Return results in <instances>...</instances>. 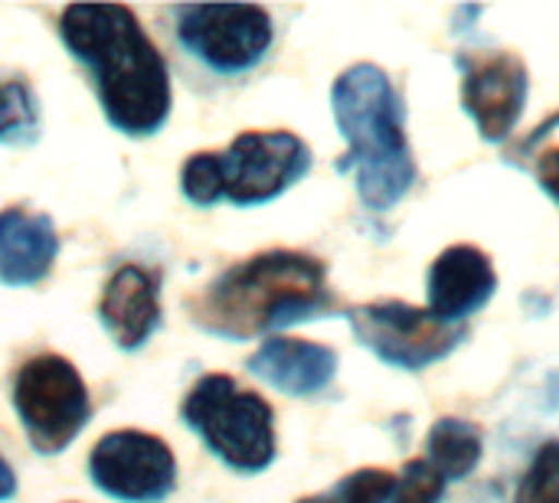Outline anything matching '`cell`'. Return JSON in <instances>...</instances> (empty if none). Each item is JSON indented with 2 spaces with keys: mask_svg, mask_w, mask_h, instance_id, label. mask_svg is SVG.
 Masks as SVG:
<instances>
[{
  "mask_svg": "<svg viewBox=\"0 0 559 503\" xmlns=\"http://www.w3.org/2000/svg\"><path fill=\"white\" fill-rule=\"evenodd\" d=\"M88 475L102 494L128 503H160L177 488L174 452L160 439L131 429L108 432L95 442Z\"/></svg>",
  "mask_w": 559,
  "mask_h": 503,
  "instance_id": "9c48e42d",
  "label": "cell"
},
{
  "mask_svg": "<svg viewBox=\"0 0 559 503\" xmlns=\"http://www.w3.org/2000/svg\"><path fill=\"white\" fill-rule=\"evenodd\" d=\"M462 69V101L478 124V134L491 144L504 141L527 105L531 75L518 52L485 49L459 56Z\"/></svg>",
  "mask_w": 559,
  "mask_h": 503,
  "instance_id": "30bf717a",
  "label": "cell"
},
{
  "mask_svg": "<svg viewBox=\"0 0 559 503\" xmlns=\"http://www.w3.org/2000/svg\"><path fill=\"white\" fill-rule=\"evenodd\" d=\"M331 108L347 141V154L337 160V170L354 173L360 203L370 213H390L416 183L400 92L380 65L357 62L337 75Z\"/></svg>",
  "mask_w": 559,
  "mask_h": 503,
  "instance_id": "3957f363",
  "label": "cell"
},
{
  "mask_svg": "<svg viewBox=\"0 0 559 503\" xmlns=\"http://www.w3.org/2000/svg\"><path fill=\"white\" fill-rule=\"evenodd\" d=\"M39 128L33 88L20 79L0 82V141H26Z\"/></svg>",
  "mask_w": 559,
  "mask_h": 503,
  "instance_id": "2e32d148",
  "label": "cell"
},
{
  "mask_svg": "<svg viewBox=\"0 0 559 503\" xmlns=\"http://www.w3.org/2000/svg\"><path fill=\"white\" fill-rule=\"evenodd\" d=\"M16 494V475L13 468L0 458V501H10Z\"/></svg>",
  "mask_w": 559,
  "mask_h": 503,
  "instance_id": "44dd1931",
  "label": "cell"
},
{
  "mask_svg": "<svg viewBox=\"0 0 559 503\" xmlns=\"http://www.w3.org/2000/svg\"><path fill=\"white\" fill-rule=\"evenodd\" d=\"M426 452H429L426 462L445 481H462L478 468V462L485 455V435L475 422L439 419L426 435Z\"/></svg>",
  "mask_w": 559,
  "mask_h": 503,
  "instance_id": "9a60e30c",
  "label": "cell"
},
{
  "mask_svg": "<svg viewBox=\"0 0 559 503\" xmlns=\"http://www.w3.org/2000/svg\"><path fill=\"white\" fill-rule=\"evenodd\" d=\"M426 291H429L426 311L445 324H459V321L472 318L475 311H481L495 298L498 275H495L491 259L481 249L449 245L429 265Z\"/></svg>",
  "mask_w": 559,
  "mask_h": 503,
  "instance_id": "8fae6325",
  "label": "cell"
},
{
  "mask_svg": "<svg viewBox=\"0 0 559 503\" xmlns=\"http://www.w3.org/2000/svg\"><path fill=\"white\" fill-rule=\"evenodd\" d=\"M249 373L285 396H318L334 383L337 354L298 337H269L249 357Z\"/></svg>",
  "mask_w": 559,
  "mask_h": 503,
  "instance_id": "4fadbf2b",
  "label": "cell"
},
{
  "mask_svg": "<svg viewBox=\"0 0 559 503\" xmlns=\"http://www.w3.org/2000/svg\"><path fill=\"white\" fill-rule=\"evenodd\" d=\"M13 406L39 455L66 452L92 416L79 370L56 354L33 357L16 370Z\"/></svg>",
  "mask_w": 559,
  "mask_h": 503,
  "instance_id": "8992f818",
  "label": "cell"
},
{
  "mask_svg": "<svg viewBox=\"0 0 559 503\" xmlns=\"http://www.w3.org/2000/svg\"><path fill=\"white\" fill-rule=\"evenodd\" d=\"M537 180H540V187L554 196L559 203V147H550V151H544L540 154V160H537Z\"/></svg>",
  "mask_w": 559,
  "mask_h": 503,
  "instance_id": "ffe728a7",
  "label": "cell"
},
{
  "mask_svg": "<svg viewBox=\"0 0 559 503\" xmlns=\"http://www.w3.org/2000/svg\"><path fill=\"white\" fill-rule=\"evenodd\" d=\"M357 340L396 370H426L445 360L462 340L459 324H445L403 301H373L347 311Z\"/></svg>",
  "mask_w": 559,
  "mask_h": 503,
  "instance_id": "ba28073f",
  "label": "cell"
},
{
  "mask_svg": "<svg viewBox=\"0 0 559 503\" xmlns=\"http://www.w3.org/2000/svg\"><path fill=\"white\" fill-rule=\"evenodd\" d=\"M298 503H341L334 494H324V498H305V501H298Z\"/></svg>",
  "mask_w": 559,
  "mask_h": 503,
  "instance_id": "7402d4cb",
  "label": "cell"
},
{
  "mask_svg": "<svg viewBox=\"0 0 559 503\" xmlns=\"http://www.w3.org/2000/svg\"><path fill=\"white\" fill-rule=\"evenodd\" d=\"M328 311H334V295L324 262L288 249L226 268L190 301L197 327L226 340H252Z\"/></svg>",
  "mask_w": 559,
  "mask_h": 503,
  "instance_id": "7a4b0ae2",
  "label": "cell"
},
{
  "mask_svg": "<svg viewBox=\"0 0 559 503\" xmlns=\"http://www.w3.org/2000/svg\"><path fill=\"white\" fill-rule=\"evenodd\" d=\"M183 422L239 475H259L275 462V412L233 376H203L183 399Z\"/></svg>",
  "mask_w": 559,
  "mask_h": 503,
  "instance_id": "5b68a950",
  "label": "cell"
},
{
  "mask_svg": "<svg viewBox=\"0 0 559 503\" xmlns=\"http://www.w3.org/2000/svg\"><path fill=\"white\" fill-rule=\"evenodd\" d=\"M393 491H396V475L383 468H364L347 475L334 488V498L341 503H390Z\"/></svg>",
  "mask_w": 559,
  "mask_h": 503,
  "instance_id": "d6986e66",
  "label": "cell"
},
{
  "mask_svg": "<svg viewBox=\"0 0 559 503\" xmlns=\"http://www.w3.org/2000/svg\"><path fill=\"white\" fill-rule=\"evenodd\" d=\"M311 170L308 144L292 131H246L223 154L200 151L180 170V190L193 206H259L282 196Z\"/></svg>",
  "mask_w": 559,
  "mask_h": 503,
  "instance_id": "277c9868",
  "label": "cell"
},
{
  "mask_svg": "<svg viewBox=\"0 0 559 503\" xmlns=\"http://www.w3.org/2000/svg\"><path fill=\"white\" fill-rule=\"evenodd\" d=\"M518 503H559V439L547 442L531 462L518 488Z\"/></svg>",
  "mask_w": 559,
  "mask_h": 503,
  "instance_id": "e0dca14e",
  "label": "cell"
},
{
  "mask_svg": "<svg viewBox=\"0 0 559 503\" xmlns=\"http://www.w3.org/2000/svg\"><path fill=\"white\" fill-rule=\"evenodd\" d=\"M177 43L213 72L236 75L259 65L272 46V16L255 3L174 7Z\"/></svg>",
  "mask_w": 559,
  "mask_h": 503,
  "instance_id": "52a82bcc",
  "label": "cell"
},
{
  "mask_svg": "<svg viewBox=\"0 0 559 503\" xmlns=\"http://www.w3.org/2000/svg\"><path fill=\"white\" fill-rule=\"evenodd\" d=\"M98 318L121 350H138L160 324V285L141 265H121L98 301Z\"/></svg>",
  "mask_w": 559,
  "mask_h": 503,
  "instance_id": "7c38bea8",
  "label": "cell"
},
{
  "mask_svg": "<svg viewBox=\"0 0 559 503\" xmlns=\"http://www.w3.org/2000/svg\"><path fill=\"white\" fill-rule=\"evenodd\" d=\"M445 484L449 481L426 458H413L396 478V491L390 503H439L445 494Z\"/></svg>",
  "mask_w": 559,
  "mask_h": 503,
  "instance_id": "ac0fdd59",
  "label": "cell"
},
{
  "mask_svg": "<svg viewBox=\"0 0 559 503\" xmlns=\"http://www.w3.org/2000/svg\"><path fill=\"white\" fill-rule=\"evenodd\" d=\"M66 49L88 69L111 128L147 137L170 115V72L138 16L121 3H72L59 16Z\"/></svg>",
  "mask_w": 559,
  "mask_h": 503,
  "instance_id": "6da1fadb",
  "label": "cell"
},
{
  "mask_svg": "<svg viewBox=\"0 0 559 503\" xmlns=\"http://www.w3.org/2000/svg\"><path fill=\"white\" fill-rule=\"evenodd\" d=\"M59 255V236L49 216L23 206L0 209V282L10 288L39 285Z\"/></svg>",
  "mask_w": 559,
  "mask_h": 503,
  "instance_id": "5bb4252c",
  "label": "cell"
}]
</instances>
